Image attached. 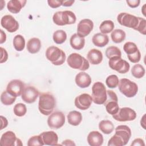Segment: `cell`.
Here are the masks:
<instances>
[{"label":"cell","mask_w":146,"mask_h":146,"mask_svg":"<svg viewBox=\"0 0 146 146\" xmlns=\"http://www.w3.org/2000/svg\"><path fill=\"white\" fill-rule=\"evenodd\" d=\"M132 132L129 127L120 125L115 128V133L108 142V146H123L126 145L131 137Z\"/></svg>","instance_id":"6da1fadb"},{"label":"cell","mask_w":146,"mask_h":146,"mask_svg":"<svg viewBox=\"0 0 146 146\" xmlns=\"http://www.w3.org/2000/svg\"><path fill=\"white\" fill-rule=\"evenodd\" d=\"M56 107V100L49 92L41 93L39 95L38 110L43 115H49L52 113Z\"/></svg>","instance_id":"7a4b0ae2"},{"label":"cell","mask_w":146,"mask_h":146,"mask_svg":"<svg viewBox=\"0 0 146 146\" xmlns=\"http://www.w3.org/2000/svg\"><path fill=\"white\" fill-rule=\"evenodd\" d=\"M46 57L52 64L60 66L66 60L65 52L60 48L56 46H50L46 51Z\"/></svg>","instance_id":"3957f363"},{"label":"cell","mask_w":146,"mask_h":146,"mask_svg":"<svg viewBox=\"0 0 146 146\" xmlns=\"http://www.w3.org/2000/svg\"><path fill=\"white\" fill-rule=\"evenodd\" d=\"M76 20V15L72 11L70 10L57 11L52 16L54 23L58 26L72 25L75 23Z\"/></svg>","instance_id":"277c9868"},{"label":"cell","mask_w":146,"mask_h":146,"mask_svg":"<svg viewBox=\"0 0 146 146\" xmlns=\"http://www.w3.org/2000/svg\"><path fill=\"white\" fill-rule=\"evenodd\" d=\"M68 65L73 69L84 71L90 67V63L87 59L78 53H72L67 58Z\"/></svg>","instance_id":"5b68a950"},{"label":"cell","mask_w":146,"mask_h":146,"mask_svg":"<svg viewBox=\"0 0 146 146\" xmlns=\"http://www.w3.org/2000/svg\"><path fill=\"white\" fill-rule=\"evenodd\" d=\"M118 88L120 92L127 98L135 96L138 91L137 84L127 78H122L119 80Z\"/></svg>","instance_id":"8992f818"},{"label":"cell","mask_w":146,"mask_h":146,"mask_svg":"<svg viewBox=\"0 0 146 146\" xmlns=\"http://www.w3.org/2000/svg\"><path fill=\"white\" fill-rule=\"evenodd\" d=\"M92 102L96 104H103L107 99V90L104 84L100 82H95L92 87Z\"/></svg>","instance_id":"52a82bcc"},{"label":"cell","mask_w":146,"mask_h":146,"mask_svg":"<svg viewBox=\"0 0 146 146\" xmlns=\"http://www.w3.org/2000/svg\"><path fill=\"white\" fill-rule=\"evenodd\" d=\"M107 112L113 115L119 111L118 98L116 94L112 90H107V99L104 103Z\"/></svg>","instance_id":"ba28073f"},{"label":"cell","mask_w":146,"mask_h":146,"mask_svg":"<svg viewBox=\"0 0 146 146\" xmlns=\"http://www.w3.org/2000/svg\"><path fill=\"white\" fill-rule=\"evenodd\" d=\"M108 65L112 70L116 71L120 74L127 73L130 68L129 64L119 56H115L110 59Z\"/></svg>","instance_id":"9c48e42d"},{"label":"cell","mask_w":146,"mask_h":146,"mask_svg":"<svg viewBox=\"0 0 146 146\" xmlns=\"http://www.w3.org/2000/svg\"><path fill=\"white\" fill-rule=\"evenodd\" d=\"M117 21L121 26L135 30L139 22V17L127 13H120L117 16Z\"/></svg>","instance_id":"30bf717a"},{"label":"cell","mask_w":146,"mask_h":146,"mask_svg":"<svg viewBox=\"0 0 146 146\" xmlns=\"http://www.w3.org/2000/svg\"><path fill=\"white\" fill-rule=\"evenodd\" d=\"M112 117L119 121H128L134 120L136 117V112L129 107H122L119 109L117 112L112 115Z\"/></svg>","instance_id":"8fae6325"},{"label":"cell","mask_w":146,"mask_h":146,"mask_svg":"<svg viewBox=\"0 0 146 146\" xmlns=\"http://www.w3.org/2000/svg\"><path fill=\"white\" fill-rule=\"evenodd\" d=\"M65 123V116L61 111L51 113L47 119V124L51 129H59Z\"/></svg>","instance_id":"7c38bea8"},{"label":"cell","mask_w":146,"mask_h":146,"mask_svg":"<svg viewBox=\"0 0 146 146\" xmlns=\"http://www.w3.org/2000/svg\"><path fill=\"white\" fill-rule=\"evenodd\" d=\"M0 144L2 146H22L23 145L21 139L17 138L14 132L11 131H6L2 135Z\"/></svg>","instance_id":"4fadbf2b"},{"label":"cell","mask_w":146,"mask_h":146,"mask_svg":"<svg viewBox=\"0 0 146 146\" xmlns=\"http://www.w3.org/2000/svg\"><path fill=\"white\" fill-rule=\"evenodd\" d=\"M39 95V91L35 87L28 86L25 87L21 95V98L25 103L31 104L36 101Z\"/></svg>","instance_id":"5bb4252c"},{"label":"cell","mask_w":146,"mask_h":146,"mask_svg":"<svg viewBox=\"0 0 146 146\" xmlns=\"http://www.w3.org/2000/svg\"><path fill=\"white\" fill-rule=\"evenodd\" d=\"M25 87V84L22 80L13 79L7 84L6 91L13 96L18 97L22 95Z\"/></svg>","instance_id":"9a60e30c"},{"label":"cell","mask_w":146,"mask_h":146,"mask_svg":"<svg viewBox=\"0 0 146 146\" xmlns=\"http://www.w3.org/2000/svg\"><path fill=\"white\" fill-rule=\"evenodd\" d=\"M1 25L9 33L15 32L19 29L18 22L11 15L3 16L1 20Z\"/></svg>","instance_id":"2e32d148"},{"label":"cell","mask_w":146,"mask_h":146,"mask_svg":"<svg viewBox=\"0 0 146 146\" xmlns=\"http://www.w3.org/2000/svg\"><path fill=\"white\" fill-rule=\"evenodd\" d=\"M92 102V96L88 94H82L75 99L74 104L76 108L81 110H86L88 109Z\"/></svg>","instance_id":"e0dca14e"},{"label":"cell","mask_w":146,"mask_h":146,"mask_svg":"<svg viewBox=\"0 0 146 146\" xmlns=\"http://www.w3.org/2000/svg\"><path fill=\"white\" fill-rule=\"evenodd\" d=\"M94 28V23L90 19L81 20L77 26V34L81 37L87 36Z\"/></svg>","instance_id":"ac0fdd59"},{"label":"cell","mask_w":146,"mask_h":146,"mask_svg":"<svg viewBox=\"0 0 146 146\" xmlns=\"http://www.w3.org/2000/svg\"><path fill=\"white\" fill-rule=\"evenodd\" d=\"M39 136L41 138L44 145H56L58 141V135L54 131H46L43 132Z\"/></svg>","instance_id":"d6986e66"},{"label":"cell","mask_w":146,"mask_h":146,"mask_svg":"<svg viewBox=\"0 0 146 146\" xmlns=\"http://www.w3.org/2000/svg\"><path fill=\"white\" fill-rule=\"evenodd\" d=\"M91 78L85 72L82 71L76 74L75 82L76 84L82 88H84L89 87L91 83Z\"/></svg>","instance_id":"ffe728a7"},{"label":"cell","mask_w":146,"mask_h":146,"mask_svg":"<svg viewBox=\"0 0 146 146\" xmlns=\"http://www.w3.org/2000/svg\"><path fill=\"white\" fill-rule=\"evenodd\" d=\"M87 140L91 146H100L103 143V136L99 131H93L88 133Z\"/></svg>","instance_id":"44dd1931"},{"label":"cell","mask_w":146,"mask_h":146,"mask_svg":"<svg viewBox=\"0 0 146 146\" xmlns=\"http://www.w3.org/2000/svg\"><path fill=\"white\" fill-rule=\"evenodd\" d=\"M88 61L93 65L100 64L103 60V54L101 51L92 48L90 50L87 55Z\"/></svg>","instance_id":"7402d4cb"},{"label":"cell","mask_w":146,"mask_h":146,"mask_svg":"<svg viewBox=\"0 0 146 146\" xmlns=\"http://www.w3.org/2000/svg\"><path fill=\"white\" fill-rule=\"evenodd\" d=\"M27 1L26 0H11L7 4L8 10L13 14H17L25 7Z\"/></svg>","instance_id":"603a6c76"},{"label":"cell","mask_w":146,"mask_h":146,"mask_svg":"<svg viewBox=\"0 0 146 146\" xmlns=\"http://www.w3.org/2000/svg\"><path fill=\"white\" fill-rule=\"evenodd\" d=\"M70 44L73 49L80 50L85 45V39L84 38L80 36L77 33H75L71 36Z\"/></svg>","instance_id":"cb8c5ba5"},{"label":"cell","mask_w":146,"mask_h":146,"mask_svg":"<svg viewBox=\"0 0 146 146\" xmlns=\"http://www.w3.org/2000/svg\"><path fill=\"white\" fill-rule=\"evenodd\" d=\"M92 42L95 46L99 47H103L108 43L109 38L107 34L99 33L93 35Z\"/></svg>","instance_id":"d4e9b609"},{"label":"cell","mask_w":146,"mask_h":146,"mask_svg":"<svg viewBox=\"0 0 146 146\" xmlns=\"http://www.w3.org/2000/svg\"><path fill=\"white\" fill-rule=\"evenodd\" d=\"M41 46V41L39 38H32L28 40L26 48L30 53L36 54L39 51Z\"/></svg>","instance_id":"484cf974"},{"label":"cell","mask_w":146,"mask_h":146,"mask_svg":"<svg viewBox=\"0 0 146 146\" xmlns=\"http://www.w3.org/2000/svg\"><path fill=\"white\" fill-rule=\"evenodd\" d=\"M68 123L73 126H77L82 121V113L77 111H70L67 116Z\"/></svg>","instance_id":"4316f807"},{"label":"cell","mask_w":146,"mask_h":146,"mask_svg":"<svg viewBox=\"0 0 146 146\" xmlns=\"http://www.w3.org/2000/svg\"><path fill=\"white\" fill-rule=\"evenodd\" d=\"M99 129L104 134H110L114 130L113 123L108 120H103L99 123Z\"/></svg>","instance_id":"83f0119b"},{"label":"cell","mask_w":146,"mask_h":146,"mask_svg":"<svg viewBox=\"0 0 146 146\" xmlns=\"http://www.w3.org/2000/svg\"><path fill=\"white\" fill-rule=\"evenodd\" d=\"M125 31L121 29H115L111 34L112 40L116 43H121L125 39Z\"/></svg>","instance_id":"f1b7e54d"},{"label":"cell","mask_w":146,"mask_h":146,"mask_svg":"<svg viewBox=\"0 0 146 146\" xmlns=\"http://www.w3.org/2000/svg\"><path fill=\"white\" fill-rule=\"evenodd\" d=\"M115 27L114 23L111 20H106L103 21L99 26V30L101 33L104 34H108L112 32Z\"/></svg>","instance_id":"f546056e"},{"label":"cell","mask_w":146,"mask_h":146,"mask_svg":"<svg viewBox=\"0 0 146 146\" xmlns=\"http://www.w3.org/2000/svg\"><path fill=\"white\" fill-rule=\"evenodd\" d=\"M52 38L54 42L58 44L63 43L67 39V34L63 30H58L53 33Z\"/></svg>","instance_id":"4dcf8cb0"},{"label":"cell","mask_w":146,"mask_h":146,"mask_svg":"<svg viewBox=\"0 0 146 146\" xmlns=\"http://www.w3.org/2000/svg\"><path fill=\"white\" fill-rule=\"evenodd\" d=\"M13 46L17 51H22L25 47V39L21 35H17L13 39Z\"/></svg>","instance_id":"1f68e13d"},{"label":"cell","mask_w":146,"mask_h":146,"mask_svg":"<svg viewBox=\"0 0 146 146\" xmlns=\"http://www.w3.org/2000/svg\"><path fill=\"white\" fill-rule=\"evenodd\" d=\"M16 98L17 97L13 96L6 90L3 91L1 94V101L3 104L5 106H10L15 102Z\"/></svg>","instance_id":"d6a6232c"},{"label":"cell","mask_w":146,"mask_h":146,"mask_svg":"<svg viewBox=\"0 0 146 146\" xmlns=\"http://www.w3.org/2000/svg\"><path fill=\"white\" fill-rule=\"evenodd\" d=\"M145 69L144 67L140 64H135L131 68V74L133 76L137 79L143 78L145 75Z\"/></svg>","instance_id":"836d02e7"},{"label":"cell","mask_w":146,"mask_h":146,"mask_svg":"<svg viewBox=\"0 0 146 146\" xmlns=\"http://www.w3.org/2000/svg\"><path fill=\"white\" fill-rule=\"evenodd\" d=\"M106 56L109 59L115 56H121L120 50L116 46H111L107 48L106 50Z\"/></svg>","instance_id":"e575fe53"},{"label":"cell","mask_w":146,"mask_h":146,"mask_svg":"<svg viewBox=\"0 0 146 146\" xmlns=\"http://www.w3.org/2000/svg\"><path fill=\"white\" fill-rule=\"evenodd\" d=\"M123 50L127 55H132L139 50L137 45L135 43L131 42H126L123 46Z\"/></svg>","instance_id":"d590c367"},{"label":"cell","mask_w":146,"mask_h":146,"mask_svg":"<svg viewBox=\"0 0 146 146\" xmlns=\"http://www.w3.org/2000/svg\"><path fill=\"white\" fill-rule=\"evenodd\" d=\"M14 113L18 116L22 117L27 112V108L25 104L19 103L16 104L13 108Z\"/></svg>","instance_id":"8d00e7d4"},{"label":"cell","mask_w":146,"mask_h":146,"mask_svg":"<svg viewBox=\"0 0 146 146\" xmlns=\"http://www.w3.org/2000/svg\"><path fill=\"white\" fill-rule=\"evenodd\" d=\"M119 78L116 75H111L106 79V83L108 87L111 88H116L119 84Z\"/></svg>","instance_id":"74e56055"},{"label":"cell","mask_w":146,"mask_h":146,"mask_svg":"<svg viewBox=\"0 0 146 146\" xmlns=\"http://www.w3.org/2000/svg\"><path fill=\"white\" fill-rule=\"evenodd\" d=\"M135 30L138 31L143 35L146 34V21L144 18L139 17V22Z\"/></svg>","instance_id":"f35d334b"},{"label":"cell","mask_w":146,"mask_h":146,"mask_svg":"<svg viewBox=\"0 0 146 146\" xmlns=\"http://www.w3.org/2000/svg\"><path fill=\"white\" fill-rule=\"evenodd\" d=\"M28 146H33V145H44L43 143L42 142L41 138L39 135H35L31 137L27 141Z\"/></svg>","instance_id":"ab89813d"},{"label":"cell","mask_w":146,"mask_h":146,"mask_svg":"<svg viewBox=\"0 0 146 146\" xmlns=\"http://www.w3.org/2000/svg\"><path fill=\"white\" fill-rule=\"evenodd\" d=\"M127 58L128 59V60L133 63H138L141 59V53L140 52V51L139 50L137 52H136V53L131 55H127Z\"/></svg>","instance_id":"60d3db41"},{"label":"cell","mask_w":146,"mask_h":146,"mask_svg":"<svg viewBox=\"0 0 146 146\" xmlns=\"http://www.w3.org/2000/svg\"><path fill=\"white\" fill-rule=\"evenodd\" d=\"M63 1V0H62ZM62 1L59 0H48L47 1V3L48 6L53 9L58 8L62 6Z\"/></svg>","instance_id":"b9f144b4"},{"label":"cell","mask_w":146,"mask_h":146,"mask_svg":"<svg viewBox=\"0 0 146 146\" xmlns=\"http://www.w3.org/2000/svg\"><path fill=\"white\" fill-rule=\"evenodd\" d=\"M0 49H1V54L0 63H3L6 62L7 60L8 54H7V52L6 51V50L5 48H3V47H1Z\"/></svg>","instance_id":"7bdbcfd3"},{"label":"cell","mask_w":146,"mask_h":146,"mask_svg":"<svg viewBox=\"0 0 146 146\" xmlns=\"http://www.w3.org/2000/svg\"><path fill=\"white\" fill-rule=\"evenodd\" d=\"M127 3L128 4V6H129L131 8H136L138 7L140 5V0H127L126 1Z\"/></svg>","instance_id":"ee69618b"},{"label":"cell","mask_w":146,"mask_h":146,"mask_svg":"<svg viewBox=\"0 0 146 146\" xmlns=\"http://www.w3.org/2000/svg\"><path fill=\"white\" fill-rule=\"evenodd\" d=\"M131 146H144L145 145V143L144 140L140 138H137L135 139L133 142L131 143Z\"/></svg>","instance_id":"f6af8a7d"},{"label":"cell","mask_w":146,"mask_h":146,"mask_svg":"<svg viewBox=\"0 0 146 146\" xmlns=\"http://www.w3.org/2000/svg\"><path fill=\"white\" fill-rule=\"evenodd\" d=\"M1 123H2L1 127V129L2 130V129L6 128L7 126L8 121H7V120L6 117H5L4 116H3L2 115L1 116Z\"/></svg>","instance_id":"bcb514c9"},{"label":"cell","mask_w":146,"mask_h":146,"mask_svg":"<svg viewBox=\"0 0 146 146\" xmlns=\"http://www.w3.org/2000/svg\"><path fill=\"white\" fill-rule=\"evenodd\" d=\"M75 2L74 0H69V1H62V6L64 7H70L72 5V4Z\"/></svg>","instance_id":"7dc6e473"},{"label":"cell","mask_w":146,"mask_h":146,"mask_svg":"<svg viewBox=\"0 0 146 146\" xmlns=\"http://www.w3.org/2000/svg\"><path fill=\"white\" fill-rule=\"evenodd\" d=\"M61 145H75V144L74 143V142L70 139H66L64 141H63L62 143L61 144Z\"/></svg>","instance_id":"c3c4849f"},{"label":"cell","mask_w":146,"mask_h":146,"mask_svg":"<svg viewBox=\"0 0 146 146\" xmlns=\"http://www.w3.org/2000/svg\"><path fill=\"white\" fill-rule=\"evenodd\" d=\"M6 40V35L5 34V33L3 32V31L2 30H1V41H0V43L2 44L3 43H4Z\"/></svg>","instance_id":"681fc988"},{"label":"cell","mask_w":146,"mask_h":146,"mask_svg":"<svg viewBox=\"0 0 146 146\" xmlns=\"http://www.w3.org/2000/svg\"><path fill=\"white\" fill-rule=\"evenodd\" d=\"M145 7V4H144V6H143V9H142V10H144V7ZM142 12H143V15H144V16H145V13L143 11H142Z\"/></svg>","instance_id":"f907efd6"}]
</instances>
